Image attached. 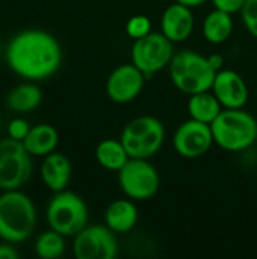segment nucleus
Returning <instances> with one entry per match:
<instances>
[{
    "instance_id": "f257e3e1",
    "label": "nucleus",
    "mask_w": 257,
    "mask_h": 259,
    "mask_svg": "<svg viewBox=\"0 0 257 259\" xmlns=\"http://www.w3.org/2000/svg\"><path fill=\"white\" fill-rule=\"evenodd\" d=\"M9 68L27 80H42L53 76L62 64V47L48 32L27 29L11 38L6 52Z\"/></svg>"
},
{
    "instance_id": "f03ea898",
    "label": "nucleus",
    "mask_w": 257,
    "mask_h": 259,
    "mask_svg": "<svg viewBox=\"0 0 257 259\" xmlns=\"http://www.w3.org/2000/svg\"><path fill=\"white\" fill-rule=\"evenodd\" d=\"M36 226V209L29 196L18 190L0 196V238L11 244L24 243Z\"/></svg>"
},
{
    "instance_id": "7ed1b4c3",
    "label": "nucleus",
    "mask_w": 257,
    "mask_h": 259,
    "mask_svg": "<svg viewBox=\"0 0 257 259\" xmlns=\"http://www.w3.org/2000/svg\"><path fill=\"white\" fill-rule=\"evenodd\" d=\"M211 129L215 146L226 152L238 153L256 144L257 120L244 108L223 109Z\"/></svg>"
},
{
    "instance_id": "20e7f679",
    "label": "nucleus",
    "mask_w": 257,
    "mask_h": 259,
    "mask_svg": "<svg viewBox=\"0 0 257 259\" xmlns=\"http://www.w3.org/2000/svg\"><path fill=\"white\" fill-rule=\"evenodd\" d=\"M168 73L176 90L191 96L211 90L217 70L211 65L208 56L195 50H182L174 53Z\"/></svg>"
},
{
    "instance_id": "39448f33",
    "label": "nucleus",
    "mask_w": 257,
    "mask_h": 259,
    "mask_svg": "<svg viewBox=\"0 0 257 259\" xmlns=\"http://www.w3.org/2000/svg\"><path fill=\"white\" fill-rule=\"evenodd\" d=\"M167 138L164 123L153 115H139L121 131L120 140L130 158L150 159L161 152Z\"/></svg>"
},
{
    "instance_id": "423d86ee",
    "label": "nucleus",
    "mask_w": 257,
    "mask_h": 259,
    "mask_svg": "<svg viewBox=\"0 0 257 259\" xmlns=\"http://www.w3.org/2000/svg\"><path fill=\"white\" fill-rule=\"evenodd\" d=\"M45 219L48 228L64 237H74L88 226L89 211L85 200L73 191H59L50 199Z\"/></svg>"
},
{
    "instance_id": "0eeeda50",
    "label": "nucleus",
    "mask_w": 257,
    "mask_h": 259,
    "mask_svg": "<svg viewBox=\"0 0 257 259\" xmlns=\"http://www.w3.org/2000/svg\"><path fill=\"white\" fill-rule=\"evenodd\" d=\"M123 194L135 202H145L155 197L161 188V176L148 159L130 158L117 173Z\"/></svg>"
},
{
    "instance_id": "6e6552de",
    "label": "nucleus",
    "mask_w": 257,
    "mask_h": 259,
    "mask_svg": "<svg viewBox=\"0 0 257 259\" xmlns=\"http://www.w3.org/2000/svg\"><path fill=\"white\" fill-rule=\"evenodd\" d=\"M173 56L174 42L170 41L162 32H150L148 35L135 39L130 50L132 64L136 65L147 79L164 68H168Z\"/></svg>"
},
{
    "instance_id": "1a4fd4ad",
    "label": "nucleus",
    "mask_w": 257,
    "mask_h": 259,
    "mask_svg": "<svg viewBox=\"0 0 257 259\" xmlns=\"http://www.w3.org/2000/svg\"><path fill=\"white\" fill-rule=\"evenodd\" d=\"M32 155L11 137L0 141V190H18L32 176Z\"/></svg>"
},
{
    "instance_id": "9d476101",
    "label": "nucleus",
    "mask_w": 257,
    "mask_h": 259,
    "mask_svg": "<svg viewBox=\"0 0 257 259\" xmlns=\"http://www.w3.org/2000/svg\"><path fill=\"white\" fill-rule=\"evenodd\" d=\"M73 253L77 259H115L118 241L106 225H88L74 235Z\"/></svg>"
},
{
    "instance_id": "9b49d317",
    "label": "nucleus",
    "mask_w": 257,
    "mask_h": 259,
    "mask_svg": "<svg viewBox=\"0 0 257 259\" xmlns=\"http://www.w3.org/2000/svg\"><path fill=\"white\" fill-rule=\"evenodd\" d=\"M214 144L211 124L194 118L180 123L173 135V147L176 153L186 159H197L206 155Z\"/></svg>"
},
{
    "instance_id": "f8f14e48",
    "label": "nucleus",
    "mask_w": 257,
    "mask_h": 259,
    "mask_svg": "<svg viewBox=\"0 0 257 259\" xmlns=\"http://www.w3.org/2000/svg\"><path fill=\"white\" fill-rule=\"evenodd\" d=\"M145 80L147 77L136 65H133L132 62L123 64L115 67L109 73L105 90L108 97L114 103L126 105L138 99V96L144 90Z\"/></svg>"
},
{
    "instance_id": "ddd939ff",
    "label": "nucleus",
    "mask_w": 257,
    "mask_h": 259,
    "mask_svg": "<svg viewBox=\"0 0 257 259\" xmlns=\"http://www.w3.org/2000/svg\"><path fill=\"white\" fill-rule=\"evenodd\" d=\"M211 91L224 109H239L248 103L250 90L245 79L235 70L221 68L217 71Z\"/></svg>"
},
{
    "instance_id": "4468645a",
    "label": "nucleus",
    "mask_w": 257,
    "mask_h": 259,
    "mask_svg": "<svg viewBox=\"0 0 257 259\" xmlns=\"http://www.w3.org/2000/svg\"><path fill=\"white\" fill-rule=\"evenodd\" d=\"M195 17L192 8L174 2L167 6L161 17V32L173 42H182L188 39L194 30Z\"/></svg>"
},
{
    "instance_id": "2eb2a0df",
    "label": "nucleus",
    "mask_w": 257,
    "mask_h": 259,
    "mask_svg": "<svg viewBox=\"0 0 257 259\" xmlns=\"http://www.w3.org/2000/svg\"><path fill=\"white\" fill-rule=\"evenodd\" d=\"M73 175L71 161L59 152H53L47 156H44V161L41 164V179L44 185L53 191L59 193L67 190Z\"/></svg>"
},
{
    "instance_id": "dca6fc26",
    "label": "nucleus",
    "mask_w": 257,
    "mask_h": 259,
    "mask_svg": "<svg viewBox=\"0 0 257 259\" xmlns=\"http://www.w3.org/2000/svg\"><path fill=\"white\" fill-rule=\"evenodd\" d=\"M138 219L136 203L129 197L111 202L105 211V225L115 234H127L135 229Z\"/></svg>"
},
{
    "instance_id": "f3484780",
    "label": "nucleus",
    "mask_w": 257,
    "mask_h": 259,
    "mask_svg": "<svg viewBox=\"0 0 257 259\" xmlns=\"http://www.w3.org/2000/svg\"><path fill=\"white\" fill-rule=\"evenodd\" d=\"M233 29H235V24H233L232 14L215 9V8L204 17L203 24H201V33L204 39L215 46L229 41V38L233 33Z\"/></svg>"
},
{
    "instance_id": "a211bd4d",
    "label": "nucleus",
    "mask_w": 257,
    "mask_h": 259,
    "mask_svg": "<svg viewBox=\"0 0 257 259\" xmlns=\"http://www.w3.org/2000/svg\"><path fill=\"white\" fill-rule=\"evenodd\" d=\"M23 144L32 156H47L56 150L59 144V134L50 124H35L24 138Z\"/></svg>"
},
{
    "instance_id": "6ab92c4d",
    "label": "nucleus",
    "mask_w": 257,
    "mask_h": 259,
    "mask_svg": "<svg viewBox=\"0 0 257 259\" xmlns=\"http://www.w3.org/2000/svg\"><path fill=\"white\" fill-rule=\"evenodd\" d=\"M186 109H188L189 118H194L206 124H212L224 108L221 106L215 94L211 90H208V91L191 94L188 99Z\"/></svg>"
},
{
    "instance_id": "aec40b11",
    "label": "nucleus",
    "mask_w": 257,
    "mask_h": 259,
    "mask_svg": "<svg viewBox=\"0 0 257 259\" xmlns=\"http://www.w3.org/2000/svg\"><path fill=\"white\" fill-rule=\"evenodd\" d=\"M130 159L121 140L105 138L95 147V161L108 171L118 173Z\"/></svg>"
},
{
    "instance_id": "412c9836",
    "label": "nucleus",
    "mask_w": 257,
    "mask_h": 259,
    "mask_svg": "<svg viewBox=\"0 0 257 259\" xmlns=\"http://www.w3.org/2000/svg\"><path fill=\"white\" fill-rule=\"evenodd\" d=\"M41 102H42V91L35 83L17 85L8 93L5 99L6 106L11 111L20 112V114L36 109L41 105Z\"/></svg>"
},
{
    "instance_id": "4be33fe9",
    "label": "nucleus",
    "mask_w": 257,
    "mask_h": 259,
    "mask_svg": "<svg viewBox=\"0 0 257 259\" xmlns=\"http://www.w3.org/2000/svg\"><path fill=\"white\" fill-rule=\"evenodd\" d=\"M35 253L42 259H58L65 253V237L53 229L38 235L35 241Z\"/></svg>"
},
{
    "instance_id": "5701e85b",
    "label": "nucleus",
    "mask_w": 257,
    "mask_h": 259,
    "mask_svg": "<svg viewBox=\"0 0 257 259\" xmlns=\"http://www.w3.org/2000/svg\"><path fill=\"white\" fill-rule=\"evenodd\" d=\"M151 30V20L145 15H133L126 23V33L135 41L145 35H148Z\"/></svg>"
},
{
    "instance_id": "b1692460",
    "label": "nucleus",
    "mask_w": 257,
    "mask_h": 259,
    "mask_svg": "<svg viewBox=\"0 0 257 259\" xmlns=\"http://www.w3.org/2000/svg\"><path fill=\"white\" fill-rule=\"evenodd\" d=\"M239 14L248 33L257 39V0H245Z\"/></svg>"
},
{
    "instance_id": "393cba45",
    "label": "nucleus",
    "mask_w": 257,
    "mask_h": 259,
    "mask_svg": "<svg viewBox=\"0 0 257 259\" xmlns=\"http://www.w3.org/2000/svg\"><path fill=\"white\" fill-rule=\"evenodd\" d=\"M32 126L24 120V118H12L8 124V137L17 140V141H24L27 134L30 132Z\"/></svg>"
},
{
    "instance_id": "a878e982",
    "label": "nucleus",
    "mask_w": 257,
    "mask_h": 259,
    "mask_svg": "<svg viewBox=\"0 0 257 259\" xmlns=\"http://www.w3.org/2000/svg\"><path fill=\"white\" fill-rule=\"evenodd\" d=\"M214 8L215 9H220V11H224V12H229V14H236V12H241L245 0H211Z\"/></svg>"
},
{
    "instance_id": "bb28decb",
    "label": "nucleus",
    "mask_w": 257,
    "mask_h": 259,
    "mask_svg": "<svg viewBox=\"0 0 257 259\" xmlns=\"http://www.w3.org/2000/svg\"><path fill=\"white\" fill-rule=\"evenodd\" d=\"M20 256L18 250L11 246V243L0 244V259H17Z\"/></svg>"
},
{
    "instance_id": "cd10ccee",
    "label": "nucleus",
    "mask_w": 257,
    "mask_h": 259,
    "mask_svg": "<svg viewBox=\"0 0 257 259\" xmlns=\"http://www.w3.org/2000/svg\"><path fill=\"white\" fill-rule=\"evenodd\" d=\"M208 59H209L211 65H212L217 71H220L221 68H224V58H223V55H220V53H212V55L208 56Z\"/></svg>"
},
{
    "instance_id": "c85d7f7f",
    "label": "nucleus",
    "mask_w": 257,
    "mask_h": 259,
    "mask_svg": "<svg viewBox=\"0 0 257 259\" xmlns=\"http://www.w3.org/2000/svg\"><path fill=\"white\" fill-rule=\"evenodd\" d=\"M174 2H177V3H182V5H185V6H189V8H198V6H203L208 0H174Z\"/></svg>"
},
{
    "instance_id": "c756f323",
    "label": "nucleus",
    "mask_w": 257,
    "mask_h": 259,
    "mask_svg": "<svg viewBox=\"0 0 257 259\" xmlns=\"http://www.w3.org/2000/svg\"><path fill=\"white\" fill-rule=\"evenodd\" d=\"M256 144H257V138H256Z\"/></svg>"
}]
</instances>
